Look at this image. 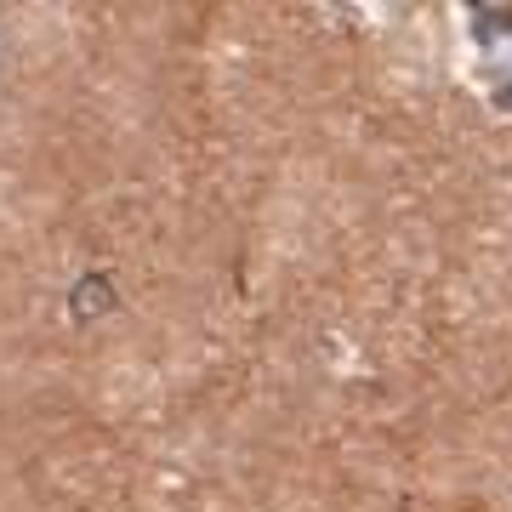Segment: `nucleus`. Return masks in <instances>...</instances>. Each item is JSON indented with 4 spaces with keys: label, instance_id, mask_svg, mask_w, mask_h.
Here are the masks:
<instances>
[{
    "label": "nucleus",
    "instance_id": "f257e3e1",
    "mask_svg": "<svg viewBox=\"0 0 512 512\" xmlns=\"http://www.w3.org/2000/svg\"><path fill=\"white\" fill-rule=\"evenodd\" d=\"M120 308V285H114L109 274H80L69 291V313L80 319V325H92V319H103V313Z\"/></svg>",
    "mask_w": 512,
    "mask_h": 512
}]
</instances>
